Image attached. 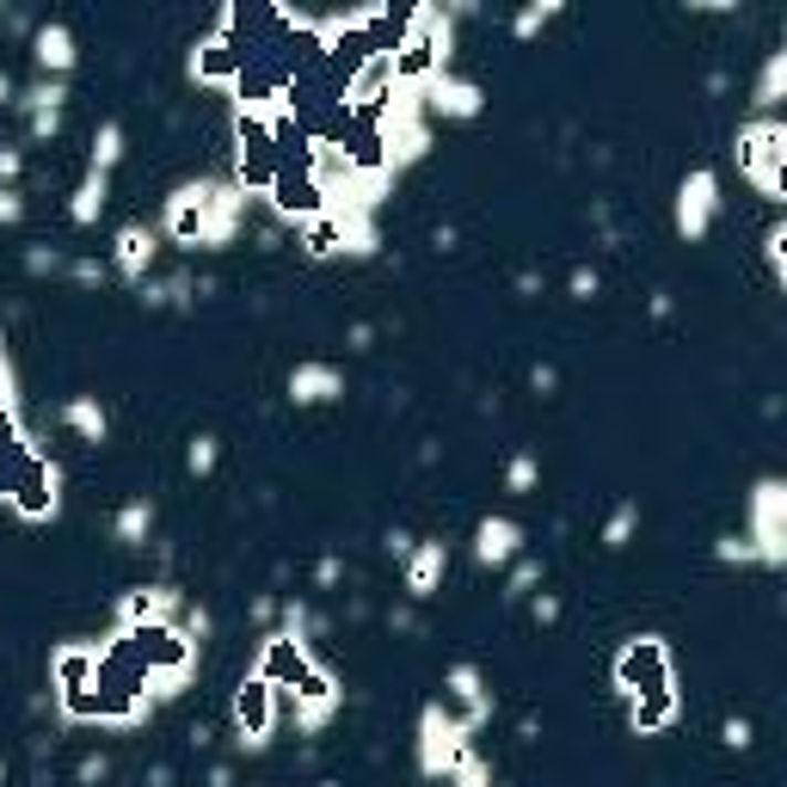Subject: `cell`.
Here are the masks:
<instances>
[{"instance_id":"6da1fadb","label":"cell","mask_w":787,"mask_h":787,"mask_svg":"<svg viewBox=\"0 0 787 787\" xmlns=\"http://www.w3.org/2000/svg\"><path fill=\"white\" fill-rule=\"evenodd\" d=\"M240 720H246L253 732H265V683H253L246 695H240Z\"/></svg>"}]
</instances>
